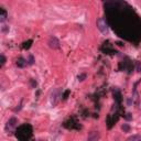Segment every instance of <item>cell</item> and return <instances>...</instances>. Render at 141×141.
Wrapping results in <instances>:
<instances>
[{"label": "cell", "mask_w": 141, "mask_h": 141, "mask_svg": "<svg viewBox=\"0 0 141 141\" xmlns=\"http://www.w3.org/2000/svg\"><path fill=\"white\" fill-rule=\"evenodd\" d=\"M60 97H61V89L56 88L51 93V104L52 106H56L60 101Z\"/></svg>", "instance_id": "6da1fadb"}, {"label": "cell", "mask_w": 141, "mask_h": 141, "mask_svg": "<svg viewBox=\"0 0 141 141\" xmlns=\"http://www.w3.org/2000/svg\"><path fill=\"white\" fill-rule=\"evenodd\" d=\"M97 28L99 29V31H100L101 33H104V34H106L107 32H108L107 23H106V20H105L104 18H100V19L97 20Z\"/></svg>", "instance_id": "7a4b0ae2"}, {"label": "cell", "mask_w": 141, "mask_h": 141, "mask_svg": "<svg viewBox=\"0 0 141 141\" xmlns=\"http://www.w3.org/2000/svg\"><path fill=\"white\" fill-rule=\"evenodd\" d=\"M49 46L53 50L60 49V41H58L55 37H50V40H49Z\"/></svg>", "instance_id": "3957f363"}, {"label": "cell", "mask_w": 141, "mask_h": 141, "mask_svg": "<svg viewBox=\"0 0 141 141\" xmlns=\"http://www.w3.org/2000/svg\"><path fill=\"white\" fill-rule=\"evenodd\" d=\"M17 124H18L17 118H15V117H12V118H10V119H9V121H8V124H7L6 130L8 131V130L13 129V128H15L16 126H17Z\"/></svg>", "instance_id": "277c9868"}, {"label": "cell", "mask_w": 141, "mask_h": 141, "mask_svg": "<svg viewBox=\"0 0 141 141\" xmlns=\"http://www.w3.org/2000/svg\"><path fill=\"white\" fill-rule=\"evenodd\" d=\"M99 140V132L98 131H92L88 135L87 141H98Z\"/></svg>", "instance_id": "5b68a950"}, {"label": "cell", "mask_w": 141, "mask_h": 141, "mask_svg": "<svg viewBox=\"0 0 141 141\" xmlns=\"http://www.w3.org/2000/svg\"><path fill=\"white\" fill-rule=\"evenodd\" d=\"M26 62H28V61H26L23 57L18 58V60H17V66L20 67V68H23V67L26 65Z\"/></svg>", "instance_id": "8992f818"}, {"label": "cell", "mask_w": 141, "mask_h": 141, "mask_svg": "<svg viewBox=\"0 0 141 141\" xmlns=\"http://www.w3.org/2000/svg\"><path fill=\"white\" fill-rule=\"evenodd\" d=\"M7 17H8V13H7V11L3 8H0V21H1V22H3V21L7 19Z\"/></svg>", "instance_id": "52a82bcc"}, {"label": "cell", "mask_w": 141, "mask_h": 141, "mask_svg": "<svg viewBox=\"0 0 141 141\" xmlns=\"http://www.w3.org/2000/svg\"><path fill=\"white\" fill-rule=\"evenodd\" d=\"M32 42H33L32 40H29V41H26V42H24V43L22 44V47H23V49H26V50L30 49V46H31Z\"/></svg>", "instance_id": "ba28073f"}, {"label": "cell", "mask_w": 141, "mask_h": 141, "mask_svg": "<svg viewBox=\"0 0 141 141\" xmlns=\"http://www.w3.org/2000/svg\"><path fill=\"white\" fill-rule=\"evenodd\" d=\"M141 140V137L138 135H136V136H132V137H130L129 139L127 141H140Z\"/></svg>", "instance_id": "9c48e42d"}, {"label": "cell", "mask_w": 141, "mask_h": 141, "mask_svg": "<svg viewBox=\"0 0 141 141\" xmlns=\"http://www.w3.org/2000/svg\"><path fill=\"white\" fill-rule=\"evenodd\" d=\"M121 129L124 130L125 132H129L130 131V126L128 124H124L122 125V127H121Z\"/></svg>", "instance_id": "30bf717a"}, {"label": "cell", "mask_w": 141, "mask_h": 141, "mask_svg": "<svg viewBox=\"0 0 141 141\" xmlns=\"http://www.w3.org/2000/svg\"><path fill=\"white\" fill-rule=\"evenodd\" d=\"M136 69H137V72H139V73H141V63L140 62H136Z\"/></svg>", "instance_id": "8fae6325"}, {"label": "cell", "mask_w": 141, "mask_h": 141, "mask_svg": "<svg viewBox=\"0 0 141 141\" xmlns=\"http://www.w3.org/2000/svg\"><path fill=\"white\" fill-rule=\"evenodd\" d=\"M69 94H71V90H68V89H67V90H65V92H64L63 96H62V97H63V99H64V100H65V99H67V97H68V95H69Z\"/></svg>", "instance_id": "7c38bea8"}, {"label": "cell", "mask_w": 141, "mask_h": 141, "mask_svg": "<svg viewBox=\"0 0 141 141\" xmlns=\"http://www.w3.org/2000/svg\"><path fill=\"white\" fill-rule=\"evenodd\" d=\"M30 84H31L32 88H35V87L37 86V81H35V79H31V81H30Z\"/></svg>", "instance_id": "4fadbf2b"}, {"label": "cell", "mask_w": 141, "mask_h": 141, "mask_svg": "<svg viewBox=\"0 0 141 141\" xmlns=\"http://www.w3.org/2000/svg\"><path fill=\"white\" fill-rule=\"evenodd\" d=\"M34 63V58H33V55H29V61H28V64L29 65H32Z\"/></svg>", "instance_id": "5bb4252c"}, {"label": "cell", "mask_w": 141, "mask_h": 141, "mask_svg": "<svg viewBox=\"0 0 141 141\" xmlns=\"http://www.w3.org/2000/svg\"><path fill=\"white\" fill-rule=\"evenodd\" d=\"M77 78H78V81H84L85 78H86V74H81V75H78L77 76Z\"/></svg>", "instance_id": "9a60e30c"}, {"label": "cell", "mask_w": 141, "mask_h": 141, "mask_svg": "<svg viewBox=\"0 0 141 141\" xmlns=\"http://www.w3.org/2000/svg\"><path fill=\"white\" fill-rule=\"evenodd\" d=\"M6 63V57H5V55L1 54V66H3Z\"/></svg>", "instance_id": "2e32d148"}, {"label": "cell", "mask_w": 141, "mask_h": 141, "mask_svg": "<svg viewBox=\"0 0 141 141\" xmlns=\"http://www.w3.org/2000/svg\"><path fill=\"white\" fill-rule=\"evenodd\" d=\"M9 31V28L7 26H2V32H5V33H6V32H8Z\"/></svg>", "instance_id": "e0dca14e"}, {"label": "cell", "mask_w": 141, "mask_h": 141, "mask_svg": "<svg viewBox=\"0 0 141 141\" xmlns=\"http://www.w3.org/2000/svg\"><path fill=\"white\" fill-rule=\"evenodd\" d=\"M37 141H45V140H37Z\"/></svg>", "instance_id": "ac0fdd59"}, {"label": "cell", "mask_w": 141, "mask_h": 141, "mask_svg": "<svg viewBox=\"0 0 141 141\" xmlns=\"http://www.w3.org/2000/svg\"><path fill=\"white\" fill-rule=\"evenodd\" d=\"M140 141H141V140H140Z\"/></svg>", "instance_id": "d6986e66"}]
</instances>
